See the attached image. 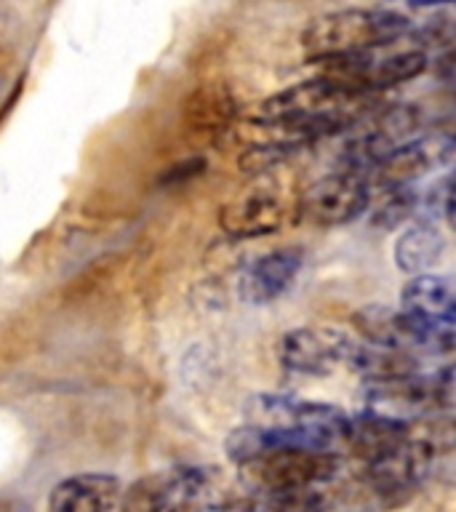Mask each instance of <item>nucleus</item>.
Wrapping results in <instances>:
<instances>
[{"label": "nucleus", "mask_w": 456, "mask_h": 512, "mask_svg": "<svg viewBox=\"0 0 456 512\" xmlns=\"http://www.w3.org/2000/svg\"><path fill=\"white\" fill-rule=\"evenodd\" d=\"M238 467L243 486L251 488L254 494H270V491L318 486L334 475L339 456L302 451V448H275L243 459Z\"/></svg>", "instance_id": "obj_5"}, {"label": "nucleus", "mask_w": 456, "mask_h": 512, "mask_svg": "<svg viewBox=\"0 0 456 512\" xmlns=\"http://www.w3.org/2000/svg\"><path fill=\"white\" fill-rule=\"evenodd\" d=\"M371 203V184L355 171H334L312 182L299 198V214L318 227H336L358 219Z\"/></svg>", "instance_id": "obj_8"}, {"label": "nucleus", "mask_w": 456, "mask_h": 512, "mask_svg": "<svg viewBox=\"0 0 456 512\" xmlns=\"http://www.w3.org/2000/svg\"><path fill=\"white\" fill-rule=\"evenodd\" d=\"M120 499V480L88 472L62 480L48 496V512H110Z\"/></svg>", "instance_id": "obj_12"}, {"label": "nucleus", "mask_w": 456, "mask_h": 512, "mask_svg": "<svg viewBox=\"0 0 456 512\" xmlns=\"http://www.w3.org/2000/svg\"><path fill=\"white\" fill-rule=\"evenodd\" d=\"M454 155V139L451 134H430L419 139H408L387 152L379 163L366 174V182L379 184L384 190L395 187H411L416 179L430 174L432 168L446 166Z\"/></svg>", "instance_id": "obj_10"}, {"label": "nucleus", "mask_w": 456, "mask_h": 512, "mask_svg": "<svg viewBox=\"0 0 456 512\" xmlns=\"http://www.w3.org/2000/svg\"><path fill=\"white\" fill-rule=\"evenodd\" d=\"M416 208V195L408 187H395L387 190V198L382 200V206L376 208L374 222L382 227H398L400 222H406L408 216L414 214Z\"/></svg>", "instance_id": "obj_16"}, {"label": "nucleus", "mask_w": 456, "mask_h": 512, "mask_svg": "<svg viewBox=\"0 0 456 512\" xmlns=\"http://www.w3.org/2000/svg\"><path fill=\"white\" fill-rule=\"evenodd\" d=\"M355 328L366 342L395 347L406 352H430V355H443L454 350V323L448 320H424L416 315H408L403 310L392 307H363L355 315Z\"/></svg>", "instance_id": "obj_6"}, {"label": "nucleus", "mask_w": 456, "mask_h": 512, "mask_svg": "<svg viewBox=\"0 0 456 512\" xmlns=\"http://www.w3.org/2000/svg\"><path fill=\"white\" fill-rule=\"evenodd\" d=\"M350 334L328 326L294 328L280 336L278 358L296 374H328L336 366H347L355 350Z\"/></svg>", "instance_id": "obj_9"}, {"label": "nucleus", "mask_w": 456, "mask_h": 512, "mask_svg": "<svg viewBox=\"0 0 456 512\" xmlns=\"http://www.w3.org/2000/svg\"><path fill=\"white\" fill-rule=\"evenodd\" d=\"M302 251L299 248H275L270 254L259 256L240 272L238 294L246 304H270L294 286L296 275L302 270Z\"/></svg>", "instance_id": "obj_11"}, {"label": "nucleus", "mask_w": 456, "mask_h": 512, "mask_svg": "<svg viewBox=\"0 0 456 512\" xmlns=\"http://www.w3.org/2000/svg\"><path fill=\"white\" fill-rule=\"evenodd\" d=\"M400 310L424 320H448L456 318V288L448 275H432L422 272L408 280L400 291Z\"/></svg>", "instance_id": "obj_13"}, {"label": "nucleus", "mask_w": 456, "mask_h": 512, "mask_svg": "<svg viewBox=\"0 0 456 512\" xmlns=\"http://www.w3.org/2000/svg\"><path fill=\"white\" fill-rule=\"evenodd\" d=\"M368 112H374V94L352 91L318 75L264 99L251 112V123L262 134L259 150L283 152L350 131Z\"/></svg>", "instance_id": "obj_1"}, {"label": "nucleus", "mask_w": 456, "mask_h": 512, "mask_svg": "<svg viewBox=\"0 0 456 512\" xmlns=\"http://www.w3.org/2000/svg\"><path fill=\"white\" fill-rule=\"evenodd\" d=\"M288 203L275 179L262 176L224 203L219 224L230 238H262L286 222Z\"/></svg>", "instance_id": "obj_7"}, {"label": "nucleus", "mask_w": 456, "mask_h": 512, "mask_svg": "<svg viewBox=\"0 0 456 512\" xmlns=\"http://www.w3.org/2000/svg\"><path fill=\"white\" fill-rule=\"evenodd\" d=\"M406 35H411V22L395 11L344 8L312 19L302 32V48L310 62H320L331 56L392 46Z\"/></svg>", "instance_id": "obj_2"}, {"label": "nucleus", "mask_w": 456, "mask_h": 512, "mask_svg": "<svg viewBox=\"0 0 456 512\" xmlns=\"http://www.w3.org/2000/svg\"><path fill=\"white\" fill-rule=\"evenodd\" d=\"M347 366L358 371L366 382H392V379H403L419 371L416 366V355L406 350H395V347H384L374 342H355L352 358Z\"/></svg>", "instance_id": "obj_14"}, {"label": "nucleus", "mask_w": 456, "mask_h": 512, "mask_svg": "<svg viewBox=\"0 0 456 512\" xmlns=\"http://www.w3.org/2000/svg\"><path fill=\"white\" fill-rule=\"evenodd\" d=\"M414 8H427V6H446V3H454V0H408Z\"/></svg>", "instance_id": "obj_17"}, {"label": "nucleus", "mask_w": 456, "mask_h": 512, "mask_svg": "<svg viewBox=\"0 0 456 512\" xmlns=\"http://www.w3.org/2000/svg\"><path fill=\"white\" fill-rule=\"evenodd\" d=\"M222 480L208 467H174L128 488L123 512H222Z\"/></svg>", "instance_id": "obj_3"}, {"label": "nucleus", "mask_w": 456, "mask_h": 512, "mask_svg": "<svg viewBox=\"0 0 456 512\" xmlns=\"http://www.w3.org/2000/svg\"><path fill=\"white\" fill-rule=\"evenodd\" d=\"M446 238L432 222H414L395 240V262L408 275L430 272L440 262Z\"/></svg>", "instance_id": "obj_15"}, {"label": "nucleus", "mask_w": 456, "mask_h": 512, "mask_svg": "<svg viewBox=\"0 0 456 512\" xmlns=\"http://www.w3.org/2000/svg\"><path fill=\"white\" fill-rule=\"evenodd\" d=\"M454 406V368L411 374L392 382H368V411L398 422L443 414Z\"/></svg>", "instance_id": "obj_4"}]
</instances>
